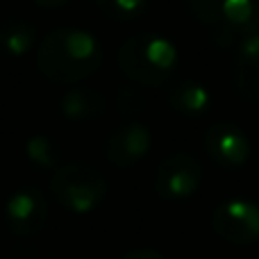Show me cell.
Returning <instances> with one entry per match:
<instances>
[{"instance_id":"cell-1","label":"cell","mask_w":259,"mask_h":259,"mask_svg":"<svg viewBox=\"0 0 259 259\" xmlns=\"http://www.w3.org/2000/svg\"><path fill=\"white\" fill-rule=\"evenodd\" d=\"M105 59L100 41L80 27H57L41 39L36 68L48 82L75 84L91 77Z\"/></svg>"},{"instance_id":"cell-2","label":"cell","mask_w":259,"mask_h":259,"mask_svg":"<svg viewBox=\"0 0 259 259\" xmlns=\"http://www.w3.org/2000/svg\"><path fill=\"white\" fill-rule=\"evenodd\" d=\"M118 68L127 80L141 87H161L178 71V48L166 36L141 32L118 48Z\"/></svg>"},{"instance_id":"cell-3","label":"cell","mask_w":259,"mask_h":259,"mask_svg":"<svg viewBox=\"0 0 259 259\" xmlns=\"http://www.w3.org/2000/svg\"><path fill=\"white\" fill-rule=\"evenodd\" d=\"M50 193L55 202L73 214H87L100 207L107 196V180L100 170L87 164L57 166L50 178Z\"/></svg>"},{"instance_id":"cell-4","label":"cell","mask_w":259,"mask_h":259,"mask_svg":"<svg viewBox=\"0 0 259 259\" xmlns=\"http://www.w3.org/2000/svg\"><path fill=\"white\" fill-rule=\"evenodd\" d=\"M202 182V164L196 155L175 150L159 161L155 173V191L168 202H182L198 191Z\"/></svg>"},{"instance_id":"cell-5","label":"cell","mask_w":259,"mask_h":259,"mask_svg":"<svg viewBox=\"0 0 259 259\" xmlns=\"http://www.w3.org/2000/svg\"><path fill=\"white\" fill-rule=\"evenodd\" d=\"M211 228L232 246L259 243V207L250 200H225L211 214Z\"/></svg>"},{"instance_id":"cell-6","label":"cell","mask_w":259,"mask_h":259,"mask_svg":"<svg viewBox=\"0 0 259 259\" xmlns=\"http://www.w3.org/2000/svg\"><path fill=\"white\" fill-rule=\"evenodd\" d=\"M48 198L44 196L41 189L23 187L14 191L5 205V223L12 234L27 239L44 230L46 221H48Z\"/></svg>"},{"instance_id":"cell-7","label":"cell","mask_w":259,"mask_h":259,"mask_svg":"<svg viewBox=\"0 0 259 259\" xmlns=\"http://www.w3.org/2000/svg\"><path fill=\"white\" fill-rule=\"evenodd\" d=\"M205 150L216 166L228 170H237L246 166L250 157V139L234 123H214L205 130Z\"/></svg>"},{"instance_id":"cell-8","label":"cell","mask_w":259,"mask_h":259,"mask_svg":"<svg viewBox=\"0 0 259 259\" xmlns=\"http://www.w3.org/2000/svg\"><path fill=\"white\" fill-rule=\"evenodd\" d=\"M152 146L150 130L141 123H127L116 130L105 141V157L116 168H132L148 155Z\"/></svg>"},{"instance_id":"cell-9","label":"cell","mask_w":259,"mask_h":259,"mask_svg":"<svg viewBox=\"0 0 259 259\" xmlns=\"http://www.w3.org/2000/svg\"><path fill=\"white\" fill-rule=\"evenodd\" d=\"M232 84L239 98L259 103V32L239 44L232 62Z\"/></svg>"},{"instance_id":"cell-10","label":"cell","mask_w":259,"mask_h":259,"mask_svg":"<svg viewBox=\"0 0 259 259\" xmlns=\"http://www.w3.org/2000/svg\"><path fill=\"white\" fill-rule=\"evenodd\" d=\"M166 100H168V107L173 109L178 116H184V118H200L211 105L209 89L202 87L200 82H196V80L175 82V84L170 87Z\"/></svg>"},{"instance_id":"cell-11","label":"cell","mask_w":259,"mask_h":259,"mask_svg":"<svg viewBox=\"0 0 259 259\" xmlns=\"http://www.w3.org/2000/svg\"><path fill=\"white\" fill-rule=\"evenodd\" d=\"M187 9L198 25L209 30L214 44L232 46L237 41V34L230 30L223 12V0H187Z\"/></svg>"},{"instance_id":"cell-12","label":"cell","mask_w":259,"mask_h":259,"mask_svg":"<svg viewBox=\"0 0 259 259\" xmlns=\"http://www.w3.org/2000/svg\"><path fill=\"white\" fill-rule=\"evenodd\" d=\"M107 100L98 89H89V87H75L68 89L59 100V109L66 118L71 121H94V118L103 116Z\"/></svg>"},{"instance_id":"cell-13","label":"cell","mask_w":259,"mask_h":259,"mask_svg":"<svg viewBox=\"0 0 259 259\" xmlns=\"http://www.w3.org/2000/svg\"><path fill=\"white\" fill-rule=\"evenodd\" d=\"M36 44V25L25 18H7L0 23V50L9 57H23Z\"/></svg>"},{"instance_id":"cell-14","label":"cell","mask_w":259,"mask_h":259,"mask_svg":"<svg viewBox=\"0 0 259 259\" xmlns=\"http://www.w3.org/2000/svg\"><path fill=\"white\" fill-rule=\"evenodd\" d=\"M223 12L237 39L259 32V0H223Z\"/></svg>"},{"instance_id":"cell-15","label":"cell","mask_w":259,"mask_h":259,"mask_svg":"<svg viewBox=\"0 0 259 259\" xmlns=\"http://www.w3.org/2000/svg\"><path fill=\"white\" fill-rule=\"evenodd\" d=\"M103 16L116 23H132L141 18L148 9V0H96Z\"/></svg>"},{"instance_id":"cell-16","label":"cell","mask_w":259,"mask_h":259,"mask_svg":"<svg viewBox=\"0 0 259 259\" xmlns=\"http://www.w3.org/2000/svg\"><path fill=\"white\" fill-rule=\"evenodd\" d=\"M27 159L39 168H55L59 164V148L50 137H32L25 146Z\"/></svg>"},{"instance_id":"cell-17","label":"cell","mask_w":259,"mask_h":259,"mask_svg":"<svg viewBox=\"0 0 259 259\" xmlns=\"http://www.w3.org/2000/svg\"><path fill=\"white\" fill-rule=\"evenodd\" d=\"M116 105L123 116H137V114L143 112L146 100H143V96L139 94V89H134V87H121L118 96H116Z\"/></svg>"},{"instance_id":"cell-18","label":"cell","mask_w":259,"mask_h":259,"mask_svg":"<svg viewBox=\"0 0 259 259\" xmlns=\"http://www.w3.org/2000/svg\"><path fill=\"white\" fill-rule=\"evenodd\" d=\"M121 259H166V257L157 250H150V248H137V250L125 252Z\"/></svg>"},{"instance_id":"cell-19","label":"cell","mask_w":259,"mask_h":259,"mask_svg":"<svg viewBox=\"0 0 259 259\" xmlns=\"http://www.w3.org/2000/svg\"><path fill=\"white\" fill-rule=\"evenodd\" d=\"M36 5H39V7H62V5H66L68 0H34Z\"/></svg>"}]
</instances>
